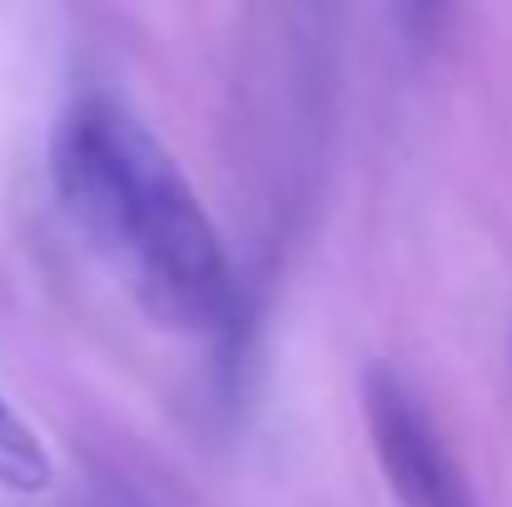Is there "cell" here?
Returning <instances> with one entry per match:
<instances>
[{"label": "cell", "mask_w": 512, "mask_h": 507, "mask_svg": "<svg viewBox=\"0 0 512 507\" xmlns=\"http://www.w3.org/2000/svg\"><path fill=\"white\" fill-rule=\"evenodd\" d=\"M50 179L105 269L170 334H219L234 274L194 184L115 95H80L50 140Z\"/></svg>", "instance_id": "cell-1"}, {"label": "cell", "mask_w": 512, "mask_h": 507, "mask_svg": "<svg viewBox=\"0 0 512 507\" xmlns=\"http://www.w3.org/2000/svg\"><path fill=\"white\" fill-rule=\"evenodd\" d=\"M363 413H368L378 468L388 473L398 507H478L463 468L453 463L448 443L438 438L418 398L403 388V378H393L388 368H373L363 378Z\"/></svg>", "instance_id": "cell-2"}, {"label": "cell", "mask_w": 512, "mask_h": 507, "mask_svg": "<svg viewBox=\"0 0 512 507\" xmlns=\"http://www.w3.org/2000/svg\"><path fill=\"white\" fill-rule=\"evenodd\" d=\"M50 478H55V463H50L45 443L0 393V488L5 493H45Z\"/></svg>", "instance_id": "cell-3"}]
</instances>
